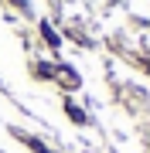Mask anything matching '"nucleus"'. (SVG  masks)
<instances>
[{"mask_svg": "<svg viewBox=\"0 0 150 153\" xmlns=\"http://www.w3.org/2000/svg\"><path fill=\"white\" fill-rule=\"evenodd\" d=\"M68 116H72V119H75V123H82V119H85V116H82V112H78V109H75V105H68Z\"/></svg>", "mask_w": 150, "mask_h": 153, "instance_id": "1", "label": "nucleus"}]
</instances>
